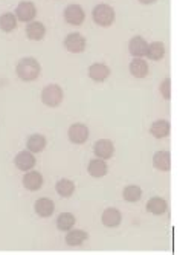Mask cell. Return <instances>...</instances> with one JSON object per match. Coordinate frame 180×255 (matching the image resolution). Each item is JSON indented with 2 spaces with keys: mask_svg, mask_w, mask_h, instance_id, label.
Wrapping results in <instances>:
<instances>
[{
  "mask_svg": "<svg viewBox=\"0 0 180 255\" xmlns=\"http://www.w3.org/2000/svg\"><path fill=\"white\" fill-rule=\"evenodd\" d=\"M40 72H41V66L32 57L20 60L17 64V77L21 81H34L38 78Z\"/></svg>",
  "mask_w": 180,
  "mask_h": 255,
  "instance_id": "obj_1",
  "label": "cell"
},
{
  "mask_svg": "<svg viewBox=\"0 0 180 255\" xmlns=\"http://www.w3.org/2000/svg\"><path fill=\"white\" fill-rule=\"evenodd\" d=\"M63 89L57 84H49L41 90V101L48 107H58L63 101Z\"/></svg>",
  "mask_w": 180,
  "mask_h": 255,
  "instance_id": "obj_2",
  "label": "cell"
},
{
  "mask_svg": "<svg viewBox=\"0 0 180 255\" xmlns=\"http://www.w3.org/2000/svg\"><path fill=\"white\" fill-rule=\"evenodd\" d=\"M93 20L96 25L102 26V28H108L113 25L115 21V11L108 5H98L93 9Z\"/></svg>",
  "mask_w": 180,
  "mask_h": 255,
  "instance_id": "obj_3",
  "label": "cell"
},
{
  "mask_svg": "<svg viewBox=\"0 0 180 255\" xmlns=\"http://www.w3.org/2000/svg\"><path fill=\"white\" fill-rule=\"evenodd\" d=\"M67 137L69 141L75 145H83L87 137H89V128L81 124V123H75L69 127V131H67Z\"/></svg>",
  "mask_w": 180,
  "mask_h": 255,
  "instance_id": "obj_4",
  "label": "cell"
},
{
  "mask_svg": "<svg viewBox=\"0 0 180 255\" xmlns=\"http://www.w3.org/2000/svg\"><path fill=\"white\" fill-rule=\"evenodd\" d=\"M64 18L72 26H81L84 23L86 14H84V9L80 5H69L64 9Z\"/></svg>",
  "mask_w": 180,
  "mask_h": 255,
  "instance_id": "obj_5",
  "label": "cell"
},
{
  "mask_svg": "<svg viewBox=\"0 0 180 255\" xmlns=\"http://www.w3.org/2000/svg\"><path fill=\"white\" fill-rule=\"evenodd\" d=\"M64 48L72 54H80L86 49V38L78 32H72L64 38Z\"/></svg>",
  "mask_w": 180,
  "mask_h": 255,
  "instance_id": "obj_6",
  "label": "cell"
},
{
  "mask_svg": "<svg viewBox=\"0 0 180 255\" xmlns=\"http://www.w3.org/2000/svg\"><path fill=\"white\" fill-rule=\"evenodd\" d=\"M35 15H37V8L32 2H21L15 9L17 20L23 21V23L32 21L35 18Z\"/></svg>",
  "mask_w": 180,
  "mask_h": 255,
  "instance_id": "obj_7",
  "label": "cell"
},
{
  "mask_svg": "<svg viewBox=\"0 0 180 255\" xmlns=\"http://www.w3.org/2000/svg\"><path fill=\"white\" fill-rule=\"evenodd\" d=\"M15 167L20 170V171H29L35 167V156L34 153H31L29 150L26 151H20L17 156H15Z\"/></svg>",
  "mask_w": 180,
  "mask_h": 255,
  "instance_id": "obj_8",
  "label": "cell"
},
{
  "mask_svg": "<svg viewBox=\"0 0 180 255\" xmlns=\"http://www.w3.org/2000/svg\"><path fill=\"white\" fill-rule=\"evenodd\" d=\"M110 75V67L104 63H95L89 66V77L96 83H102Z\"/></svg>",
  "mask_w": 180,
  "mask_h": 255,
  "instance_id": "obj_9",
  "label": "cell"
},
{
  "mask_svg": "<svg viewBox=\"0 0 180 255\" xmlns=\"http://www.w3.org/2000/svg\"><path fill=\"white\" fill-rule=\"evenodd\" d=\"M43 182H44V179H43L41 173L34 171V170L26 171V174L23 177V185L29 191H38L43 187Z\"/></svg>",
  "mask_w": 180,
  "mask_h": 255,
  "instance_id": "obj_10",
  "label": "cell"
},
{
  "mask_svg": "<svg viewBox=\"0 0 180 255\" xmlns=\"http://www.w3.org/2000/svg\"><path fill=\"white\" fill-rule=\"evenodd\" d=\"M95 154L96 157L99 159H111L115 154V145L111 141H108V139H101V141H98L95 144Z\"/></svg>",
  "mask_w": 180,
  "mask_h": 255,
  "instance_id": "obj_11",
  "label": "cell"
},
{
  "mask_svg": "<svg viewBox=\"0 0 180 255\" xmlns=\"http://www.w3.org/2000/svg\"><path fill=\"white\" fill-rule=\"evenodd\" d=\"M101 222H102V225L107 226V228H116V226H119L121 222H122L121 211L116 210V208H107V210L102 213Z\"/></svg>",
  "mask_w": 180,
  "mask_h": 255,
  "instance_id": "obj_12",
  "label": "cell"
},
{
  "mask_svg": "<svg viewBox=\"0 0 180 255\" xmlns=\"http://www.w3.org/2000/svg\"><path fill=\"white\" fill-rule=\"evenodd\" d=\"M147 48H148V43L142 37H133L128 43V51L134 58L145 57Z\"/></svg>",
  "mask_w": 180,
  "mask_h": 255,
  "instance_id": "obj_13",
  "label": "cell"
},
{
  "mask_svg": "<svg viewBox=\"0 0 180 255\" xmlns=\"http://www.w3.org/2000/svg\"><path fill=\"white\" fill-rule=\"evenodd\" d=\"M87 173L92 176V177H104L107 173H108V167L105 164V160L104 159H93V160H90L89 162V165H87Z\"/></svg>",
  "mask_w": 180,
  "mask_h": 255,
  "instance_id": "obj_14",
  "label": "cell"
},
{
  "mask_svg": "<svg viewBox=\"0 0 180 255\" xmlns=\"http://www.w3.org/2000/svg\"><path fill=\"white\" fill-rule=\"evenodd\" d=\"M46 35V28L40 21H29L26 26V37L32 41H40Z\"/></svg>",
  "mask_w": 180,
  "mask_h": 255,
  "instance_id": "obj_15",
  "label": "cell"
},
{
  "mask_svg": "<svg viewBox=\"0 0 180 255\" xmlns=\"http://www.w3.org/2000/svg\"><path fill=\"white\" fill-rule=\"evenodd\" d=\"M55 211V205L51 199L41 197L35 202V213L40 217H51Z\"/></svg>",
  "mask_w": 180,
  "mask_h": 255,
  "instance_id": "obj_16",
  "label": "cell"
},
{
  "mask_svg": "<svg viewBox=\"0 0 180 255\" xmlns=\"http://www.w3.org/2000/svg\"><path fill=\"white\" fill-rule=\"evenodd\" d=\"M66 233V243L69 246H80L89 239V234L83 229H69Z\"/></svg>",
  "mask_w": 180,
  "mask_h": 255,
  "instance_id": "obj_17",
  "label": "cell"
},
{
  "mask_svg": "<svg viewBox=\"0 0 180 255\" xmlns=\"http://www.w3.org/2000/svg\"><path fill=\"white\" fill-rule=\"evenodd\" d=\"M153 165L159 171H170L171 168V157L168 151H157L153 156Z\"/></svg>",
  "mask_w": 180,
  "mask_h": 255,
  "instance_id": "obj_18",
  "label": "cell"
},
{
  "mask_svg": "<svg viewBox=\"0 0 180 255\" xmlns=\"http://www.w3.org/2000/svg\"><path fill=\"white\" fill-rule=\"evenodd\" d=\"M147 211L154 216H162L167 213V200L162 197H151L147 202Z\"/></svg>",
  "mask_w": 180,
  "mask_h": 255,
  "instance_id": "obj_19",
  "label": "cell"
},
{
  "mask_svg": "<svg viewBox=\"0 0 180 255\" xmlns=\"http://www.w3.org/2000/svg\"><path fill=\"white\" fill-rule=\"evenodd\" d=\"M170 123L165 121V120H157L151 124V128H150V133L156 137V139H164L170 134Z\"/></svg>",
  "mask_w": 180,
  "mask_h": 255,
  "instance_id": "obj_20",
  "label": "cell"
},
{
  "mask_svg": "<svg viewBox=\"0 0 180 255\" xmlns=\"http://www.w3.org/2000/svg\"><path fill=\"white\" fill-rule=\"evenodd\" d=\"M130 74L136 78H145L148 75V64L142 58H134L130 63Z\"/></svg>",
  "mask_w": 180,
  "mask_h": 255,
  "instance_id": "obj_21",
  "label": "cell"
},
{
  "mask_svg": "<svg viewBox=\"0 0 180 255\" xmlns=\"http://www.w3.org/2000/svg\"><path fill=\"white\" fill-rule=\"evenodd\" d=\"M164 55H165V46L162 41H154V43L148 44L145 57H148L150 60H154V61H159L164 58Z\"/></svg>",
  "mask_w": 180,
  "mask_h": 255,
  "instance_id": "obj_22",
  "label": "cell"
},
{
  "mask_svg": "<svg viewBox=\"0 0 180 255\" xmlns=\"http://www.w3.org/2000/svg\"><path fill=\"white\" fill-rule=\"evenodd\" d=\"M26 147L31 153H40L46 148V137L41 134H32L28 137Z\"/></svg>",
  "mask_w": 180,
  "mask_h": 255,
  "instance_id": "obj_23",
  "label": "cell"
},
{
  "mask_svg": "<svg viewBox=\"0 0 180 255\" xmlns=\"http://www.w3.org/2000/svg\"><path fill=\"white\" fill-rule=\"evenodd\" d=\"M55 188H57V193L61 197H71L75 193V183L72 180H69V179H61V180L57 182Z\"/></svg>",
  "mask_w": 180,
  "mask_h": 255,
  "instance_id": "obj_24",
  "label": "cell"
},
{
  "mask_svg": "<svg viewBox=\"0 0 180 255\" xmlns=\"http://www.w3.org/2000/svg\"><path fill=\"white\" fill-rule=\"evenodd\" d=\"M17 23H18V20H17L15 14L6 12L0 17V29L3 32H12L17 28Z\"/></svg>",
  "mask_w": 180,
  "mask_h": 255,
  "instance_id": "obj_25",
  "label": "cell"
},
{
  "mask_svg": "<svg viewBox=\"0 0 180 255\" xmlns=\"http://www.w3.org/2000/svg\"><path fill=\"white\" fill-rule=\"evenodd\" d=\"M122 196H124V200H127L130 203H136L142 197V190L138 187V185H128V187L124 188Z\"/></svg>",
  "mask_w": 180,
  "mask_h": 255,
  "instance_id": "obj_26",
  "label": "cell"
},
{
  "mask_svg": "<svg viewBox=\"0 0 180 255\" xmlns=\"http://www.w3.org/2000/svg\"><path fill=\"white\" fill-rule=\"evenodd\" d=\"M75 225V216L71 213H61L57 219V226L60 231H69Z\"/></svg>",
  "mask_w": 180,
  "mask_h": 255,
  "instance_id": "obj_27",
  "label": "cell"
},
{
  "mask_svg": "<svg viewBox=\"0 0 180 255\" xmlns=\"http://www.w3.org/2000/svg\"><path fill=\"white\" fill-rule=\"evenodd\" d=\"M159 90H161V94H162V97H164L165 100H170V98H171V80H170V78H165V80L161 83Z\"/></svg>",
  "mask_w": 180,
  "mask_h": 255,
  "instance_id": "obj_28",
  "label": "cell"
},
{
  "mask_svg": "<svg viewBox=\"0 0 180 255\" xmlns=\"http://www.w3.org/2000/svg\"><path fill=\"white\" fill-rule=\"evenodd\" d=\"M139 2H141L142 5H151V3L156 2V0H139Z\"/></svg>",
  "mask_w": 180,
  "mask_h": 255,
  "instance_id": "obj_29",
  "label": "cell"
}]
</instances>
